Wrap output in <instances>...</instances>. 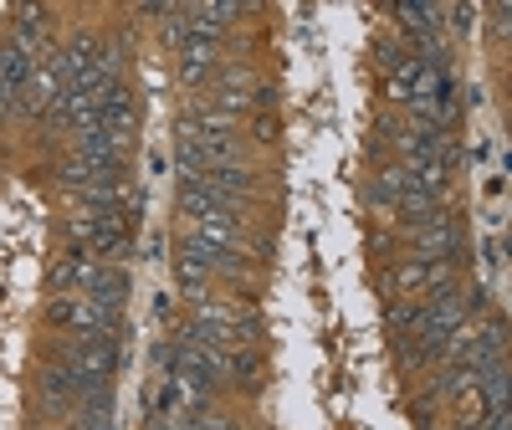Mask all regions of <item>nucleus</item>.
Here are the masks:
<instances>
[{
	"instance_id": "14",
	"label": "nucleus",
	"mask_w": 512,
	"mask_h": 430,
	"mask_svg": "<svg viewBox=\"0 0 512 430\" xmlns=\"http://www.w3.org/2000/svg\"><path fill=\"white\" fill-rule=\"evenodd\" d=\"M118 410V395H113V384H88L77 400V415H113Z\"/></svg>"
},
{
	"instance_id": "7",
	"label": "nucleus",
	"mask_w": 512,
	"mask_h": 430,
	"mask_svg": "<svg viewBox=\"0 0 512 430\" xmlns=\"http://www.w3.org/2000/svg\"><path fill=\"white\" fill-rule=\"evenodd\" d=\"M461 246H466V236H461L451 221L415 231V256H420V262H456V256H461Z\"/></svg>"
},
{
	"instance_id": "20",
	"label": "nucleus",
	"mask_w": 512,
	"mask_h": 430,
	"mask_svg": "<svg viewBox=\"0 0 512 430\" xmlns=\"http://www.w3.org/2000/svg\"><path fill=\"white\" fill-rule=\"evenodd\" d=\"M144 210H149V190H128V215H134V221H139Z\"/></svg>"
},
{
	"instance_id": "10",
	"label": "nucleus",
	"mask_w": 512,
	"mask_h": 430,
	"mask_svg": "<svg viewBox=\"0 0 512 430\" xmlns=\"http://www.w3.org/2000/svg\"><path fill=\"white\" fill-rule=\"evenodd\" d=\"M180 77L185 82H200V77H210V72H216L221 67V41H190V47L180 52Z\"/></svg>"
},
{
	"instance_id": "15",
	"label": "nucleus",
	"mask_w": 512,
	"mask_h": 430,
	"mask_svg": "<svg viewBox=\"0 0 512 430\" xmlns=\"http://www.w3.org/2000/svg\"><path fill=\"white\" fill-rule=\"evenodd\" d=\"M205 267L200 262H190V256H180V292H190V297H200V303H205Z\"/></svg>"
},
{
	"instance_id": "3",
	"label": "nucleus",
	"mask_w": 512,
	"mask_h": 430,
	"mask_svg": "<svg viewBox=\"0 0 512 430\" xmlns=\"http://www.w3.org/2000/svg\"><path fill=\"white\" fill-rule=\"evenodd\" d=\"M128 292H134V282H128V272L108 267V262H82V277H77V297H88V303L98 308H128Z\"/></svg>"
},
{
	"instance_id": "4",
	"label": "nucleus",
	"mask_w": 512,
	"mask_h": 430,
	"mask_svg": "<svg viewBox=\"0 0 512 430\" xmlns=\"http://www.w3.org/2000/svg\"><path fill=\"white\" fill-rule=\"evenodd\" d=\"M41 410L47 415H62V410H77V400H82V390H88V379H77L62 359H52L47 369H41Z\"/></svg>"
},
{
	"instance_id": "6",
	"label": "nucleus",
	"mask_w": 512,
	"mask_h": 430,
	"mask_svg": "<svg viewBox=\"0 0 512 430\" xmlns=\"http://www.w3.org/2000/svg\"><path fill=\"white\" fill-rule=\"evenodd\" d=\"M180 256L200 262L205 272H226V277H236V272L246 267V256H241V251L216 246V241H205V236H195V231H185V236H180Z\"/></svg>"
},
{
	"instance_id": "12",
	"label": "nucleus",
	"mask_w": 512,
	"mask_h": 430,
	"mask_svg": "<svg viewBox=\"0 0 512 430\" xmlns=\"http://www.w3.org/2000/svg\"><path fill=\"white\" fill-rule=\"evenodd\" d=\"M205 185L216 190V195H226V200H236V195H251L256 190V175H251L246 164H226V169H210Z\"/></svg>"
},
{
	"instance_id": "1",
	"label": "nucleus",
	"mask_w": 512,
	"mask_h": 430,
	"mask_svg": "<svg viewBox=\"0 0 512 430\" xmlns=\"http://www.w3.org/2000/svg\"><path fill=\"white\" fill-rule=\"evenodd\" d=\"M47 323L52 328H72L82 338H123V313L118 308H98L88 297H52L47 303Z\"/></svg>"
},
{
	"instance_id": "16",
	"label": "nucleus",
	"mask_w": 512,
	"mask_h": 430,
	"mask_svg": "<svg viewBox=\"0 0 512 430\" xmlns=\"http://www.w3.org/2000/svg\"><path fill=\"white\" fill-rule=\"evenodd\" d=\"M390 328H395L400 338H405V333L415 338V333H420V303H400V308H390Z\"/></svg>"
},
{
	"instance_id": "9",
	"label": "nucleus",
	"mask_w": 512,
	"mask_h": 430,
	"mask_svg": "<svg viewBox=\"0 0 512 430\" xmlns=\"http://www.w3.org/2000/svg\"><path fill=\"white\" fill-rule=\"evenodd\" d=\"M395 16L405 21V36H415V41H431V36H441L446 26V11L441 6H410V0H405V6H395Z\"/></svg>"
},
{
	"instance_id": "19",
	"label": "nucleus",
	"mask_w": 512,
	"mask_h": 430,
	"mask_svg": "<svg viewBox=\"0 0 512 430\" xmlns=\"http://www.w3.org/2000/svg\"><path fill=\"white\" fill-rule=\"evenodd\" d=\"M154 318H159V323L175 318V297H169V292H159V297H154Z\"/></svg>"
},
{
	"instance_id": "17",
	"label": "nucleus",
	"mask_w": 512,
	"mask_h": 430,
	"mask_svg": "<svg viewBox=\"0 0 512 430\" xmlns=\"http://www.w3.org/2000/svg\"><path fill=\"white\" fill-rule=\"evenodd\" d=\"M482 262H487V277H492V272H502V241H497V236H487V241H482Z\"/></svg>"
},
{
	"instance_id": "5",
	"label": "nucleus",
	"mask_w": 512,
	"mask_h": 430,
	"mask_svg": "<svg viewBox=\"0 0 512 430\" xmlns=\"http://www.w3.org/2000/svg\"><path fill=\"white\" fill-rule=\"evenodd\" d=\"M180 210H185V215H195V221H236V226H241L236 200L216 195L205 180H200V185H180Z\"/></svg>"
},
{
	"instance_id": "18",
	"label": "nucleus",
	"mask_w": 512,
	"mask_h": 430,
	"mask_svg": "<svg viewBox=\"0 0 512 430\" xmlns=\"http://www.w3.org/2000/svg\"><path fill=\"white\" fill-rule=\"evenodd\" d=\"M446 16L456 21V31H472V21H477V11H472V6H451Z\"/></svg>"
},
{
	"instance_id": "8",
	"label": "nucleus",
	"mask_w": 512,
	"mask_h": 430,
	"mask_svg": "<svg viewBox=\"0 0 512 430\" xmlns=\"http://www.w3.org/2000/svg\"><path fill=\"white\" fill-rule=\"evenodd\" d=\"M31 77H36V62H31L26 52H16L11 41H6V47H0V93L16 103V98L31 88Z\"/></svg>"
},
{
	"instance_id": "11",
	"label": "nucleus",
	"mask_w": 512,
	"mask_h": 430,
	"mask_svg": "<svg viewBox=\"0 0 512 430\" xmlns=\"http://www.w3.org/2000/svg\"><path fill=\"white\" fill-rule=\"evenodd\" d=\"M477 390V369H466V364H451L446 374H436L431 379V400H466V395H472Z\"/></svg>"
},
{
	"instance_id": "22",
	"label": "nucleus",
	"mask_w": 512,
	"mask_h": 430,
	"mask_svg": "<svg viewBox=\"0 0 512 430\" xmlns=\"http://www.w3.org/2000/svg\"><path fill=\"white\" fill-rule=\"evenodd\" d=\"M256 139L272 144V139H277V123H272V118H262V123H256Z\"/></svg>"
},
{
	"instance_id": "23",
	"label": "nucleus",
	"mask_w": 512,
	"mask_h": 430,
	"mask_svg": "<svg viewBox=\"0 0 512 430\" xmlns=\"http://www.w3.org/2000/svg\"><path fill=\"white\" fill-rule=\"evenodd\" d=\"M502 190H507V175H497V180H487V195H492V200H502Z\"/></svg>"
},
{
	"instance_id": "2",
	"label": "nucleus",
	"mask_w": 512,
	"mask_h": 430,
	"mask_svg": "<svg viewBox=\"0 0 512 430\" xmlns=\"http://www.w3.org/2000/svg\"><path fill=\"white\" fill-rule=\"evenodd\" d=\"M123 359H128L123 354V338H77L72 349H62V364L77 379H88V384H108Z\"/></svg>"
},
{
	"instance_id": "13",
	"label": "nucleus",
	"mask_w": 512,
	"mask_h": 430,
	"mask_svg": "<svg viewBox=\"0 0 512 430\" xmlns=\"http://www.w3.org/2000/svg\"><path fill=\"white\" fill-rule=\"evenodd\" d=\"M226 379H236V384H262V354H251V349L226 354Z\"/></svg>"
},
{
	"instance_id": "21",
	"label": "nucleus",
	"mask_w": 512,
	"mask_h": 430,
	"mask_svg": "<svg viewBox=\"0 0 512 430\" xmlns=\"http://www.w3.org/2000/svg\"><path fill=\"white\" fill-rule=\"evenodd\" d=\"M492 31H497V41L507 36V6H492Z\"/></svg>"
}]
</instances>
